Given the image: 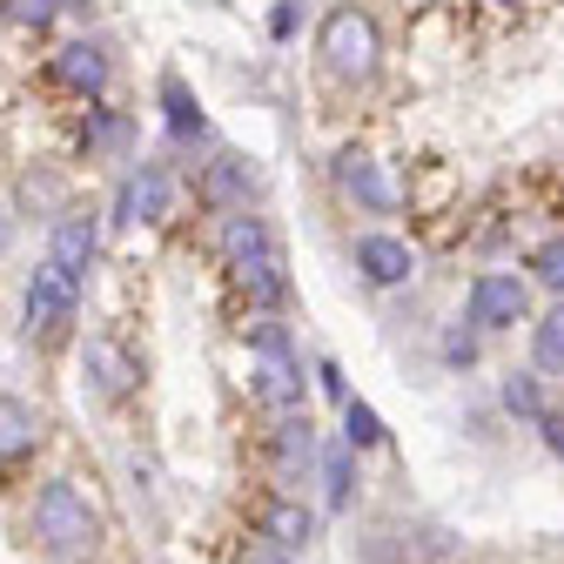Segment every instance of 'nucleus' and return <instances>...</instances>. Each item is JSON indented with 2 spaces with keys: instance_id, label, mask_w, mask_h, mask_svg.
I'll list each match as a JSON object with an SVG mask.
<instances>
[{
  "instance_id": "20",
  "label": "nucleus",
  "mask_w": 564,
  "mask_h": 564,
  "mask_svg": "<svg viewBox=\"0 0 564 564\" xmlns=\"http://www.w3.org/2000/svg\"><path fill=\"white\" fill-rule=\"evenodd\" d=\"M323 490H329L336 511L349 505V490H357V477H349V451H323Z\"/></svg>"
},
{
  "instance_id": "8",
  "label": "nucleus",
  "mask_w": 564,
  "mask_h": 564,
  "mask_svg": "<svg viewBox=\"0 0 564 564\" xmlns=\"http://www.w3.org/2000/svg\"><path fill=\"white\" fill-rule=\"evenodd\" d=\"M236 282H242V290H249L262 310H275L282 296H290V282H282V256H275V242H269V249H256V256H242V262H236Z\"/></svg>"
},
{
  "instance_id": "7",
  "label": "nucleus",
  "mask_w": 564,
  "mask_h": 564,
  "mask_svg": "<svg viewBox=\"0 0 564 564\" xmlns=\"http://www.w3.org/2000/svg\"><path fill=\"white\" fill-rule=\"evenodd\" d=\"M169 202H175V188H169V169H134V182H128V195H121V216L128 223H169Z\"/></svg>"
},
{
  "instance_id": "1",
  "label": "nucleus",
  "mask_w": 564,
  "mask_h": 564,
  "mask_svg": "<svg viewBox=\"0 0 564 564\" xmlns=\"http://www.w3.org/2000/svg\"><path fill=\"white\" fill-rule=\"evenodd\" d=\"M34 531H41V544L61 551V557H88V551L101 544V518H95V505L82 498L75 484H47V490H41Z\"/></svg>"
},
{
  "instance_id": "15",
  "label": "nucleus",
  "mask_w": 564,
  "mask_h": 564,
  "mask_svg": "<svg viewBox=\"0 0 564 564\" xmlns=\"http://www.w3.org/2000/svg\"><path fill=\"white\" fill-rule=\"evenodd\" d=\"M249 188H256V162H242V155H223L216 169H208V182H202L208 202H242Z\"/></svg>"
},
{
  "instance_id": "19",
  "label": "nucleus",
  "mask_w": 564,
  "mask_h": 564,
  "mask_svg": "<svg viewBox=\"0 0 564 564\" xmlns=\"http://www.w3.org/2000/svg\"><path fill=\"white\" fill-rule=\"evenodd\" d=\"M343 423H349V444H357V451H377V444H383V416H377L370 403L349 397V403H343Z\"/></svg>"
},
{
  "instance_id": "28",
  "label": "nucleus",
  "mask_w": 564,
  "mask_h": 564,
  "mask_svg": "<svg viewBox=\"0 0 564 564\" xmlns=\"http://www.w3.org/2000/svg\"><path fill=\"white\" fill-rule=\"evenodd\" d=\"M88 141H95V149H115V141H121V121H115V115H101V121H95V134H88Z\"/></svg>"
},
{
  "instance_id": "12",
  "label": "nucleus",
  "mask_w": 564,
  "mask_h": 564,
  "mask_svg": "<svg viewBox=\"0 0 564 564\" xmlns=\"http://www.w3.org/2000/svg\"><path fill=\"white\" fill-rule=\"evenodd\" d=\"M41 444V416L21 403V397H0V464L8 457H28Z\"/></svg>"
},
{
  "instance_id": "4",
  "label": "nucleus",
  "mask_w": 564,
  "mask_h": 564,
  "mask_svg": "<svg viewBox=\"0 0 564 564\" xmlns=\"http://www.w3.org/2000/svg\"><path fill=\"white\" fill-rule=\"evenodd\" d=\"M82 377L95 383L101 403H121V397H134L141 364H134V349H128V343H115V336H88V349H82Z\"/></svg>"
},
{
  "instance_id": "17",
  "label": "nucleus",
  "mask_w": 564,
  "mask_h": 564,
  "mask_svg": "<svg viewBox=\"0 0 564 564\" xmlns=\"http://www.w3.org/2000/svg\"><path fill=\"white\" fill-rule=\"evenodd\" d=\"M256 249H269V229H262L256 216H229V223H223V256H229V269H236L242 256H256Z\"/></svg>"
},
{
  "instance_id": "5",
  "label": "nucleus",
  "mask_w": 564,
  "mask_h": 564,
  "mask_svg": "<svg viewBox=\"0 0 564 564\" xmlns=\"http://www.w3.org/2000/svg\"><path fill=\"white\" fill-rule=\"evenodd\" d=\"M524 282L518 275H477L470 282V329H518Z\"/></svg>"
},
{
  "instance_id": "25",
  "label": "nucleus",
  "mask_w": 564,
  "mask_h": 564,
  "mask_svg": "<svg viewBox=\"0 0 564 564\" xmlns=\"http://www.w3.org/2000/svg\"><path fill=\"white\" fill-rule=\"evenodd\" d=\"M8 14L21 28H41V21H54V0H8Z\"/></svg>"
},
{
  "instance_id": "9",
  "label": "nucleus",
  "mask_w": 564,
  "mask_h": 564,
  "mask_svg": "<svg viewBox=\"0 0 564 564\" xmlns=\"http://www.w3.org/2000/svg\"><path fill=\"white\" fill-rule=\"evenodd\" d=\"M357 262H364V275L377 282V290H397V282H410V249L403 242H390V236H364L357 242Z\"/></svg>"
},
{
  "instance_id": "2",
  "label": "nucleus",
  "mask_w": 564,
  "mask_h": 564,
  "mask_svg": "<svg viewBox=\"0 0 564 564\" xmlns=\"http://www.w3.org/2000/svg\"><path fill=\"white\" fill-rule=\"evenodd\" d=\"M323 61H329L336 82H370L377 61H383V28L364 8H336L323 21Z\"/></svg>"
},
{
  "instance_id": "11",
  "label": "nucleus",
  "mask_w": 564,
  "mask_h": 564,
  "mask_svg": "<svg viewBox=\"0 0 564 564\" xmlns=\"http://www.w3.org/2000/svg\"><path fill=\"white\" fill-rule=\"evenodd\" d=\"M47 262H61L67 275H88V262H95V223L88 216H67V223H54V256Z\"/></svg>"
},
{
  "instance_id": "26",
  "label": "nucleus",
  "mask_w": 564,
  "mask_h": 564,
  "mask_svg": "<svg viewBox=\"0 0 564 564\" xmlns=\"http://www.w3.org/2000/svg\"><path fill=\"white\" fill-rule=\"evenodd\" d=\"M269 34H275V41H290V34H296V0H275V14H269Z\"/></svg>"
},
{
  "instance_id": "3",
  "label": "nucleus",
  "mask_w": 564,
  "mask_h": 564,
  "mask_svg": "<svg viewBox=\"0 0 564 564\" xmlns=\"http://www.w3.org/2000/svg\"><path fill=\"white\" fill-rule=\"evenodd\" d=\"M75 296H82V282L67 275L61 262H41L28 275V336H41V343L67 336V323H75Z\"/></svg>"
},
{
  "instance_id": "21",
  "label": "nucleus",
  "mask_w": 564,
  "mask_h": 564,
  "mask_svg": "<svg viewBox=\"0 0 564 564\" xmlns=\"http://www.w3.org/2000/svg\"><path fill=\"white\" fill-rule=\"evenodd\" d=\"M275 457L282 464H310L316 457V431H310V423H282V431H275Z\"/></svg>"
},
{
  "instance_id": "10",
  "label": "nucleus",
  "mask_w": 564,
  "mask_h": 564,
  "mask_svg": "<svg viewBox=\"0 0 564 564\" xmlns=\"http://www.w3.org/2000/svg\"><path fill=\"white\" fill-rule=\"evenodd\" d=\"M316 538V518L296 505V498H275L269 511H262V544H275V551H303Z\"/></svg>"
},
{
  "instance_id": "29",
  "label": "nucleus",
  "mask_w": 564,
  "mask_h": 564,
  "mask_svg": "<svg viewBox=\"0 0 564 564\" xmlns=\"http://www.w3.org/2000/svg\"><path fill=\"white\" fill-rule=\"evenodd\" d=\"M538 423H544V444L564 457V416H538Z\"/></svg>"
},
{
  "instance_id": "13",
  "label": "nucleus",
  "mask_w": 564,
  "mask_h": 564,
  "mask_svg": "<svg viewBox=\"0 0 564 564\" xmlns=\"http://www.w3.org/2000/svg\"><path fill=\"white\" fill-rule=\"evenodd\" d=\"M336 182L357 195L364 208H390V188H383L377 162H370V155H357V149H343V155H336Z\"/></svg>"
},
{
  "instance_id": "18",
  "label": "nucleus",
  "mask_w": 564,
  "mask_h": 564,
  "mask_svg": "<svg viewBox=\"0 0 564 564\" xmlns=\"http://www.w3.org/2000/svg\"><path fill=\"white\" fill-rule=\"evenodd\" d=\"M531 357H538V370H564V303L538 323V336H531Z\"/></svg>"
},
{
  "instance_id": "6",
  "label": "nucleus",
  "mask_w": 564,
  "mask_h": 564,
  "mask_svg": "<svg viewBox=\"0 0 564 564\" xmlns=\"http://www.w3.org/2000/svg\"><path fill=\"white\" fill-rule=\"evenodd\" d=\"M54 82L75 88V95H101V82H108V54H101L95 41H67V47L54 54Z\"/></svg>"
},
{
  "instance_id": "24",
  "label": "nucleus",
  "mask_w": 564,
  "mask_h": 564,
  "mask_svg": "<svg viewBox=\"0 0 564 564\" xmlns=\"http://www.w3.org/2000/svg\"><path fill=\"white\" fill-rule=\"evenodd\" d=\"M249 343L262 349V357H290V336H282L275 323H256V329H249Z\"/></svg>"
},
{
  "instance_id": "30",
  "label": "nucleus",
  "mask_w": 564,
  "mask_h": 564,
  "mask_svg": "<svg viewBox=\"0 0 564 564\" xmlns=\"http://www.w3.org/2000/svg\"><path fill=\"white\" fill-rule=\"evenodd\" d=\"M505 8H518V0H505Z\"/></svg>"
},
{
  "instance_id": "22",
  "label": "nucleus",
  "mask_w": 564,
  "mask_h": 564,
  "mask_svg": "<svg viewBox=\"0 0 564 564\" xmlns=\"http://www.w3.org/2000/svg\"><path fill=\"white\" fill-rule=\"evenodd\" d=\"M531 275L544 282V290H557V296H564V236H551V242L531 256Z\"/></svg>"
},
{
  "instance_id": "27",
  "label": "nucleus",
  "mask_w": 564,
  "mask_h": 564,
  "mask_svg": "<svg viewBox=\"0 0 564 564\" xmlns=\"http://www.w3.org/2000/svg\"><path fill=\"white\" fill-rule=\"evenodd\" d=\"M242 564H296V557H290V551H275V544H249Z\"/></svg>"
},
{
  "instance_id": "23",
  "label": "nucleus",
  "mask_w": 564,
  "mask_h": 564,
  "mask_svg": "<svg viewBox=\"0 0 564 564\" xmlns=\"http://www.w3.org/2000/svg\"><path fill=\"white\" fill-rule=\"evenodd\" d=\"M505 410H511V416H544L538 383H531V377H511V383H505Z\"/></svg>"
},
{
  "instance_id": "14",
  "label": "nucleus",
  "mask_w": 564,
  "mask_h": 564,
  "mask_svg": "<svg viewBox=\"0 0 564 564\" xmlns=\"http://www.w3.org/2000/svg\"><path fill=\"white\" fill-rule=\"evenodd\" d=\"M249 383H256V397H262L269 410L303 403V377H296V364H290V357H262V370H256Z\"/></svg>"
},
{
  "instance_id": "16",
  "label": "nucleus",
  "mask_w": 564,
  "mask_h": 564,
  "mask_svg": "<svg viewBox=\"0 0 564 564\" xmlns=\"http://www.w3.org/2000/svg\"><path fill=\"white\" fill-rule=\"evenodd\" d=\"M162 108H169V134H202V101L188 95V82L182 75H162Z\"/></svg>"
}]
</instances>
